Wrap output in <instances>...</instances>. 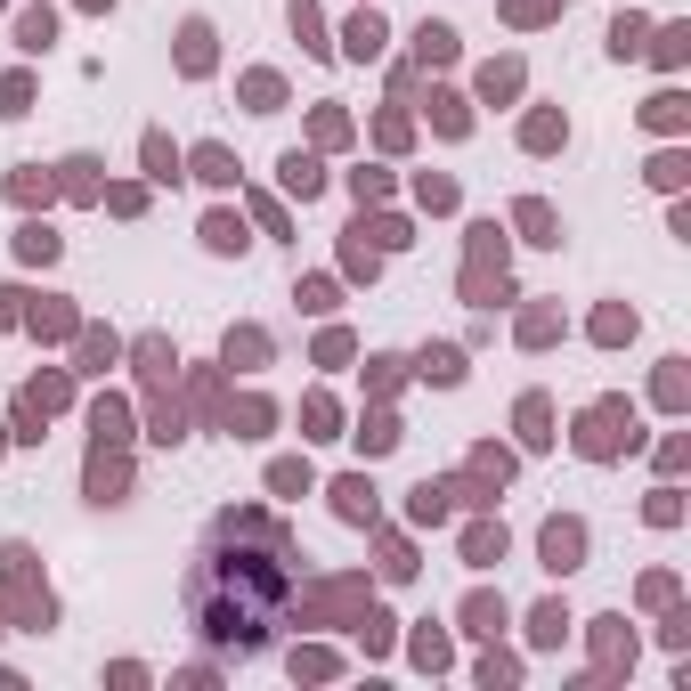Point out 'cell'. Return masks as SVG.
<instances>
[{
  "label": "cell",
  "instance_id": "obj_1",
  "mask_svg": "<svg viewBox=\"0 0 691 691\" xmlns=\"http://www.w3.org/2000/svg\"><path fill=\"white\" fill-rule=\"evenodd\" d=\"M301 594V545L277 513H220L196 570H187V618L228 651H261L277 626L293 618Z\"/></svg>",
  "mask_w": 691,
  "mask_h": 691
},
{
  "label": "cell",
  "instance_id": "obj_2",
  "mask_svg": "<svg viewBox=\"0 0 691 691\" xmlns=\"http://www.w3.org/2000/svg\"><path fill=\"white\" fill-rule=\"evenodd\" d=\"M578 448H586V456H618V448H635V407H626V399H602V407L578 423Z\"/></svg>",
  "mask_w": 691,
  "mask_h": 691
},
{
  "label": "cell",
  "instance_id": "obj_3",
  "mask_svg": "<svg viewBox=\"0 0 691 691\" xmlns=\"http://www.w3.org/2000/svg\"><path fill=\"white\" fill-rule=\"evenodd\" d=\"M578 561H586V521H545V570L570 578Z\"/></svg>",
  "mask_w": 691,
  "mask_h": 691
},
{
  "label": "cell",
  "instance_id": "obj_4",
  "mask_svg": "<svg viewBox=\"0 0 691 691\" xmlns=\"http://www.w3.org/2000/svg\"><path fill=\"white\" fill-rule=\"evenodd\" d=\"M179 66H187V74H212V25H204V17L179 25Z\"/></svg>",
  "mask_w": 691,
  "mask_h": 691
},
{
  "label": "cell",
  "instance_id": "obj_5",
  "mask_svg": "<svg viewBox=\"0 0 691 691\" xmlns=\"http://www.w3.org/2000/svg\"><path fill=\"white\" fill-rule=\"evenodd\" d=\"M277 171H285V187H293V196H318V187H326V171H318V163H309L301 147H293V155H285Z\"/></svg>",
  "mask_w": 691,
  "mask_h": 691
},
{
  "label": "cell",
  "instance_id": "obj_6",
  "mask_svg": "<svg viewBox=\"0 0 691 691\" xmlns=\"http://www.w3.org/2000/svg\"><path fill=\"white\" fill-rule=\"evenodd\" d=\"M204 244H212V253H244V220L236 212H212L204 220Z\"/></svg>",
  "mask_w": 691,
  "mask_h": 691
},
{
  "label": "cell",
  "instance_id": "obj_7",
  "mask_svg": "<svg viewBox=\"0 0 691 691\" xmlns=\"http://www.w3.org/2000/svg\"><path fill=\"white\" fill-rule=\"evenodd\" d=\"M334 505H342V521H374V488H366V480H342Z\"/></svg>",
  "mask_w": 691,
  "mask_h": 691
},
{
  "label": "cell",
  "instance_id": "obj_8",
  "mask_svg": "<svg viewBox=\"0 0 691 691\" xmlns=\"http://www.w3.org/2000/svg\"><path fill=\"white\" fill-rule=\"evenodd\" d=\"M196 179H212V187H228V179H236V163H228V147H196Z\"/></svg>",
  "mask_w": 691,
  "mask_h": 691
},
{
  "label": "cell",
  "instance_id": "obj_9",
  "mask_svg": "<svg viewBox=\"0 0 691 691\" xmlns=\"http://www.w3.org/2000/svg\"><path fill=\"white\" fill-rule=\"evenodd\" d=\"M513 220H521V228H529V244H561V236H553V212H545V204H521V212H513Z\"/></svg>",
  "mask_w": 691,
  "mask_h": 691
},
{
  "label": "cell",
  "instance_id": "obj_10",
  "mask_svg": "<svg viewBox=\"0 0 691 691\" xmlns=\"http://www.w3.org/2000/svg\"><path fill=\"white\" fill-rule=\"evenodd\" d=\"M374 49H383V17H358L350 25V57H374Z\"/></svg>",
  "mask_w": 691,
  "mask_h": 691
},
{
  "label": "cell",
  "instance_id": "obj_11",
  "mask_svg": "<svg viewBox=\"0 0 691 691\" xmlns=\"http://www.w3.org/2000/svg\"><path fill=\"white\" fill-rule=\"evenodd\" d=\"M415 49H423V57H456V33H448V25H431V17H423V33H415Z\"/></svg>",
  "mask_w": 691,
  "mask_h": 691
},
{
  "label": "cell",
  "instance_id": "obj_12",
  "mask_svg": "<svg viewBox=\"0 0 691 691\" xmlns=\"http://www.w3.org/2000/svg\"><path fill=\"white\" fill-rule=\"evenodd\" d=\"M643 114H651V131H675V122H683V98H675V90H659Z\"/></svg>",
  "mask_w": 691,
  "mask_h": 691
},
{
  "label": "cell",
  "instance_id": "obj_13",
  "mask_svg": "<svg viewBox=\"0 0 691 691\" xmlns=\"http://www.w3.org/2000/svg\"><path fill=\"white\" fill-rule=\"evenodd\" d=\"M244 98H253V114H277L285 90H277V74H253V82H244Z\"/></svg>",
  "mask_w": 691,
  "mask_h": 691
},
{
  "label": "cell",
  "instance_id": "obj_14",
  "mask_svg": "<svg viewBox=\"0 0 691 691\" xmlns=\"http://www.w3.org/2000/svg\"><path fill=\"white\" fill-rule=\"evenodd\" d=\"M521 439H529V448H545V439H553V431H545V399H521Z\"/></svg>",
  "mask_w": 691,
  "mask_h": 691
},
{
  "label": "cell",
  "instance_id": "obj_15",
  "mask_svg": "<svg viewBox=\"0 0 691 691\" xmlns=\"http://www.w3.org/2000/svg\"><path fill=\"white\" fill-rule=\"evenodd\" d=\"M594 334H602V342H626V334H635V309H602Z\"/></svg>",
  "mask_w": 691,
  "mask_h": 691
},
{
  "label": "cell",
  "instance_id": "obj_16",
  "mask_svg": "<svg viewBox=\"0 0 691 691\" xmlns=\"http://www.w3.org/2000/svg\"><path fill=\"white\" fill-rule=\"evenodd\" d=\"M610 49L635 57V49H643V17H618V25H610Z\"/></svg>",
  "mask_w": 691,
  "mask_h": 691
},
{
  "label": "cell",
  "instance_id": "obj_17",
  "mask_svg": "<svg viewBox=\"0 0 691 691\" xmlns=\"http://www.w3.org/2000/svg\"><path fill=\"white\" fill-rule=\"evenodd\" d=\"M17 253H25V261H57V236H49V228H25Z\"/></svg>",
  "mask_w": 691,
  "mask_h": 691
},
{
  "label": "cell",
  "instance_id": "obj_18",
  "mask_svg": "<svg viewBox=\"0 0 691 691\" xmlns=\"http://www.w3.org/2000/svg\"><path fill=\"white\" fill-rule=\"evenodd\" d=\"M480 90H488V98H513V90H521V66H488Z\"/></svg>",
  "mask_w": 691,
  "mask_h": 691
},
{
  "label": "cell",
  "instance_id": "obj_19",
  "mask_svg": "<svg viewBox=\"0 0 691 691\" xmlns=\"http://www.w3.org/2000/svg\"><path fill=\"white\" fill-rule=\"evenodd\" d=\"M529 147H537V155L561 147V114H529Z\"/></svg>",
  "mask_w": 691,
  "mask_h": 691
},
{
  "label": "cell",
  "instance_id": "obj_20",
  "mask_svg": "<svg viewBox=\"0 0 691 691\" xmlns=\"http://www.w3.org/2000/svg\"><path fill=\"white\" fill-rule=\"evenodd\" d=\"M25 98H33V82H25V74L0 82V114H25Z\"/></svg>",
  "mask_w": 691,
  "mask_h": 691
},
{
  "label": "cell",
  "instance_id": "obj_21",
  "mask_svg": "<svg viewBox=\"0 0 691 691\" xmlns=\"http://www.w3.org/2000/svg\"><path fill=\"white\" fill-rule=\"evenodd\" d=\"M147 171H155V179H179V155H171L163 139H147Z\"/></svg>",
  "mask_w": 691,
  "mask_h": 691
},
{
  "label": "cell",
  "instance_id": "obj_22",
  "mask_svg": "<svg viewBox=\"0 0 691 691\" xmlns=\"http://www.w3.org/2000/svg\"><path fill=\"white\" fill-rule=\"evenodd\" d=\"M228 358H269V342H261L253 326H244V334H228Z\"/></svg>",
  "mask_w": 691,
  "mask_h": 691
},
{
  "label": "cell",
  "instance_id": "obj_23",
  "mask_svg": "<svg viewBox=\"0 0 691 691\" xmlns=\"http://www.w3.org/2000/svg\"><path fill=\"white\" fill-rule=\"evenodd\" d=\"M561 626H570V618H561V602H545V610H537V643H561Z\"/></svg>",
  "mask_w": 691,
  "mask_h": 691
},
{
  "label": "cell",
  "instance_id": "obj_24",
  "mask_svg": "<svg viewBox=\"0 0 691 691\" xmlns=\"http://www.w3.org/2000/svg\"><path fill=\"white\" fill-rule=\"evenodd\" d=\"M683 41H691L683 25H667V33H659V66H683Z\"/></svg>",
  "mask_w": 691,
  "mask_h": 691
},
{
  "label": "cell",
  "instance_id": "obj_25",
  "mask_svg": "<svg viewBox=\"0 0 691 691\" xmlns=\"http://www.w3.org/2000/svg\"><path fill=\"white\" fill-rule=\"evenodd\" d=\"M90 171H98V163H90V155H74V163H66V187H74V196H90V187H98V179H90Z\"/></svg>",
  "mask_w": 691,
  "mask_h": 691
}]
</instances>
